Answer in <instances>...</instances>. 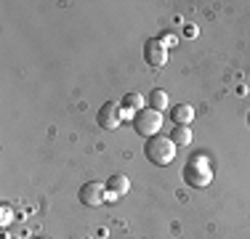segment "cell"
<instances>
[{"mask_svg":"<svg viewBox=\"0 0 250 239\" xmlns=\"http://www.w3.org/2000/svg\"><path fill=\"white\" fill-rule=\"evenodd\" d=\"M144 61L149 64L152 69H160L168 64V48H165V43L160 38H149L144 43Z\"/></svg>","mask_w":250,"mask_h":239,"instance_id":"obj_4","label":"cell"},{"mask_svg":"<svg viewBox=\"0 0 250 239\" xmlns=\"http://www.w3.org/2000/svg\"><path fill=\"white\" fill-rule=\"evenodd\" d=\"M184 178H187L189 186L194 189H205L210 186L213 181V165H210V157L208 154H192V157L187 159V165H184Z\"/></svg>","mask_w":250,"mask_h":239,"instance_id":"obj_1","label":"cell"},{"mask_svg":"<svg viewBox=\"0 0 250 239\" xmlns=\"http://www.w3.org/2000/svg\"><path fill=\"white\" fill-rule=\"evenodd\" d=\"M120 112H123V106L117 104V101H106V104L99 109V117H96L99 125L104 130H117L123 125V115H120Z\"/></svg>","mask_w":250,"mask_h":239,"instance_id":"obj_6","label":"cell"},{"mask_svg":"<svg viewBox=\"0 0 250 239\" xmlns=\"http://www.w3.org/2000/svg\"><path fill=\"white\" fill-rule=\"evenodd\" d=\"M106 189L115 191L117 197H125L130 191V178L125 176V173H117V176H112L109 181H106Z\"/></svg>","mask_w":250,"mask_h":239,"instance_id":"obj_7","label":"cell"},{"mask_svg":"<svg viewBox=\"0 0 250 239\" xmlns=\"http://www.w3.org/2000/svg\"><path fill=\"white\" fill-rule=\"evenodd\" d=\"M184 32H187L189 38H194V35H197V29H194V24H187V29H184Z\"/></svg>","mask_w":250,"mask_h":239,"instance_id":"obj_15","label":"cell"},{"mask_svg":"<svg viewBox=\"0 0 250 239\" xmlns=\"http://www.w3.org/2000/svg\"><path fill=\"white\" fill-rule=\"evenodd\" d=\"M170 117H173V122L176 125H189L194 120V109L189 104H178V106H173L170 109Z\"/></svg>","mask_w":250,"mask_h":239,"instance_id":"obj_8","label":"cell"},{"mask_svg":"<svg viewBox=\"0 0 250 239\" xmlns=\"http://www.w3.org/2000/svg\"><path fill=\"white\" fill-rule=\"evenodd\" d=\"M11 220H14V210H11L8 205H3V218H0V223H3V226H8Z\"/></svg>","mask_w":250,"mask_h":239,"instance_id":"obj_12","label":"cell"},{"mask_svg":"<svg viewBox=\"0 0 250 239\" xmlns=\"http://www.w3.org/2000/svg\"><path fill=\"white\" fill-rule=\"evenodd\" d=\"M160 40H163V43H165V48H170V45H176V35H163V38H160Z\"/></svg>","mask_w":250,"mask_h":239,"instance_id":"obj_14","label":"cell"},{"mask_svg":"<svg viewBox=\"0 0 250 239\" xmlns=\"http://www.w3.org/2000/svg\"><path fill=\"white\" fill-rule=\"evenodd\" d=\"M170 141H173L176 146H189V143H192V130H189V125H176V128L170 130Z\"/></svg>","mask_w":250,"mask_h":239,"instance_id":"obj_9","label":"cell"},{"mask_svg":"<svg viewBox=\"0 0 250 239\" xmlns=\"http://www.w3.org/2000/svg\"><path fill=\"white\" fill-rule=\"evenodd\" d=\"M176 149L178 146L170 141V136H152V139H146V143H144L146 159H149L152 165H160V167L173 162V159H176Z\"/></svg>","mask_w":250,"mask_h":239,"instance_id":"obj_2","label":"cell"},{"mask_svg":"<svg viewBox=\"0 0 250 239\" xmlns=\"http://www.w3.org/2000/svg\"><path fill=\"white\" fill-rule=\"evenodd\" d=\"M117 199H120V197H117L115 191H109V189H106V202H117Z\"/></svg>","mask_w":250,"mask_h":239,"instance_id":"obj_16","label":"cell"},{"mask_svg":"<svg viewBox=\"0 0 250 239\" xmlns=\"http://www.w3.org/2000/svg\"><path fill=\"white\" fill-rule=\"evenodd\" d=\"M133 130L139 136H144V139L160 136V130H163V112L152 109V106L141 109L139 115H136V120H133Z\"/></svg>","mask_w":250,"mask_h":239,"instance_id":"obj_3","label":"cell"},{"mask_svg":"<svg viewBox=\"0 0 250 239\" xmlns=\"http://www.w3.org/2000/svg\"><path fill=\"white\" fill-rule=\"evenodd\" d=\"M120 106H123V104H120ZM120 115H123V122H128V120H130V122H133L139 112H133V109H128V106H123V112H120Z\"/></svg>","mask_w":250,"mask_h":239,"instance_id":"obj_13","label":"cell"},{"mask_svg":"<svg viewBox=\"0 0 250 239\" xmlns=\"http://www.w3.org/2000/svg\"><path fill=\"white\" fill-rule=\"evenodd\" d=\"M123 106H128V109H133V112H141V109H146V104H144V96L141 93H128L123 99Z\"/></svg>","mask_w":250,"mask_h":239,"instance_id":"obj_11","label":"cell"},{"mask_svg":"<svg viewBox=\"0 0 250 239\" xmlns=\"http://www.w3.org/2000/svg\"><path fill=\"white\" fill-rule=\"evenodd\" d=\"M35 239H48V237H35Z\"/></svg>","mask_w":250,"mask_h":239,"instance_id":"obj_17","label":"cell"},{"mask_svg":"<svg viewBox=\"0 0 250 239\" xmlns=\"http://www.w3.org/2000/svg\"><path fill=\"white\" fill-rule=\"evenodd\" d=\"M80 202L88 207H101L106 202V183L101 181H88L80 186Z\"/></svg>","mask_w":250,"mask_h":239,"instance_id":"obj_5","label":"cell"},{"mask_svg":"<svg viewBox=\"0 0 250 239\" xmlns=\"http://www.w3.org/2000/svg\"><path fill=\"white\" fill-rule=\"evenodd\" d=\"M149 106L152 109H157V112H165L168 109V93L163 91V88H154V91H149Z\"/></svg>","mask_w":250,"mask_h":239,"instance_id":"obj_10","label":"cell"},{"mask_svg":"<svg viewBox=\"0 0 250 239\" xmlns=\"http://www.w3.org/2000/svg\"><path fill=\"white\" fill-rule=\"evenodd\" d=\"M248 122H250V115H248Z\"/></svg>","mask_w":250,"mask_h":239,"instance_id":"obj_18","label":"cell"}]
</instances>
